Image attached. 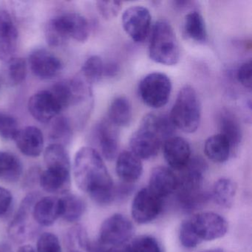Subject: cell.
Returning a JSON list of instances; mask_svg holds the SVG:
<instances>
[{"label": "cell", "instance_id": "cell-1", "mask_svg": "<svg viewBox=\"0 0 252 252\" xmlns=\"http://www.w3.org/2000/svg\"><path fill=\"white\" fill-rule=\"evenodd\" d=\"M73 175L79 189L87 193L97 204L113 202L116 191L113 180L99 153L91 147H82L76 153Z\"/></svg>", "mask_w": 252, "mask_h": 252}, {"label": "cell", "instance_id": "cell-2", "mask_svg": "<svg viewBox=\"0 0 252 252\" xmlns=\"http://www.w3.org/2000/svg\"><path fill=\"white\" fill-rule=\"evenodd\" d=\"M175 130L169 116L147 114L131 137V152L140 159L153 158L157 156L164 141L173 136Z\"/></svg>", "mask_w": 252, "mask_h": 252}, {"label": "cell", "instance_id": "cell-3", "mask_svg": "<svg viewBox=\"0 0 252 252\" xmlns=\"http://www.w3.org/2000/svg\"><path fill=\"white\" fill-rule=\"evenodd\" d=\"M149 54L153 62L163 65L173 66L179 62V43L173 28L166 20H158L153 26Z\"/></svg>", "mask_w": 252, "mask_h": 252}, {"label": "cell", "instance_id": "cell-4", "mask_svg": "<svg viewBox=\"0 0 252 252\" xmlns=\"http://www.w3.org/2000/svg\"><path fill=\"white\" fill-rule=\"evenodd\" d=\"M204 160L200 158L190 159L178 178V198L186 209H192L203 203L206 196L202 191L203 177L206 170Z\"/></svg>", "mask_w": 252, "mask_h": 252}, {"label": "cell", "instance_id": "cell-5", "mask_svg": "<svg viewBox=\"0 0 252 252\" xmlns=\"http://www.w3.org/2000/svg\"><path fill=\"white\" fill-rule=\"evenodd\" d=\"M169 117L175 128L186 133H193L197 130L201 118V106L194 88L186 85L181 88Z\"/></svg>", "mask_w": 252, "mask_h": 252}, {"label": "cell", "instance_id": "cell-6", "mask_svg": "<svg viewBox=\"0 0 252 252\" xmlns=\"http://www.w3.org/2000/svg\"><path fill=\"white\" fill-rule=\"evenodd\" d=\"M172 89V82L167 75L154 72L141 79L138 85V94L146 105L158 109L167 104Z\"/></svg>", "mask_w": 252, "mask_h": 252}, {"label": "cell", "instance_id": "cell-7", "mask_svg": "<svg viewBox=\"0 0 252 252\" xmlns=\"http://www.w3.org/2000/svg\"><path fill=\"white\" fill-rule=\"evenodd\" d=\"M134 227L125 215L115 214L101 224L98 241L106 247L122 246L132 237Z\"/></svg>", "mask_w": 252, "mask_h": 252}, {"label": "cell", "instance_id": "cell-8", "mask_svg": "<svg viewBox=\"0 0 252 252\" xmlns=\"http://www.w3.org/2000/svg\"><path fill=\"white\" fill-rule=\"evenodd\" d=\"M191 228L200 242L221 238L228 231V222L214 212H202L189 219Z\"/></svg>", "mask_w": 252, "mask_h": 252}, {"label": "cell", "instance_id": "cell-9", "mask_svg": "<svg viewBox=\"0 0 252 252\" xmlns=\"http://www.w3.org/2000/svg\"><path fill=\"white\" fill-rule=\"evenodd\" d=\"M152 17L150 11L141 5L126 8L122 15V26L134 42H143L150 32Z\"/></svg>", "mask_w": 252, "mask_h": 252}, {"label": "cell", "instance_id": "cell-10", "mask_svg": "<svg viewBox=\"0 0 252 252\" xmlns=\"http://www.w3.org/2000/svg\"><path fill=\"white\" fill-rule=\"evenodd\" d=\"M163 208V199L156 195L149 188H143L134 197L131 214L135 222L148 223L160 215Z\"/></svg>", "mask_w": 252, "mask_h": 252}, {"label": "cell", "instance_id": "cell-11", "mask_svg": "<svg viewBox=\"0 0 252 252\" xmlns=\"http://www.w3.org/2000/svg\"><path fill=\"white\" fill-rule=\"evenodd\" d=\"M39 198L37 193L28 194L23 199L17 214L13 218L8 228V234L16 243H24L34 234L33 228L29 222V219L32 215L33 206Z\"/></svg>", "mask_w": 252, "mask_h": 252}, {"label": "cell", "instance_id": "cell-12", "mask_svg": "<svg viewBox=\"0 0 252 252\" xmlns=\"http://www.w3.org/2000/svg\"><path fill=\"white\" fill-rule=\"evenodd\" d=\"M29 110L32 116L40 123H49L62 113L58 103L49 90L33 94L29 101Z\"/></svg>", "mask_w": 252, "mask_h": 252}, {"label": "cell", "instance_id": "cell-13", "mask_svg": "<svg viewBox=\"0 0 252 252\" xmlns=\"http://www.w3.org/2000/svg\"><path fill=\"white\" fill-rule=\"evenodd\" d=\"M29 65L33 74L47 80L57 76L63 70L61 60L45 49H36L29 56Z\"/></svg>", "mask_w": 252, "mask_h": 252}, {"label": "cell", "instance_id": "cell-14", "mask_svg": "<svg viewBox=\"0 0 252 252\" xmlns=\"http://www.w3.org/2000/svg\"><path fill=\"white\" fill-rule=\"evenodd\" d=\"M18 43V31L8 11H0V60L8 63L14 58Z\"/></svg>", "mask_w": 252, "mask_h": 252}, {"label": "cell", "instance_id": "cell-15", "mask_svg": "<svg viewBox=\"0 0 252 252\" xmlns=\"http://www.w3.org/2000/svg\"><path fill=\"white\" fill-rule=\"evenodd\" d=\"M163 156L169 166L182 170L191 159V147L184 138L172 136L163 144Z\"/></svg>", "mask_w": 252, "mask_h": 252}, {"label": "cell", "instance_id": "cell-16", "mask_svg": "<svg viewBox=\"0 0 252 252\" xmlns=\"http://www.w3.org/2000/svg\"><path fill=\"white\" fill-rule=\"evenodd\" d=\"M60 197L54 196L39 197L32 210L33 220L40 226H51L61 218Z\"/></svg>", "mask_w": 252, "mask_h": 252}, {"label": "cell", "instance_id": "cell-17", "mask_svg": "<svg viewBox=\"0 0 252 252\" xmlns=\"http://www.w3.org/2000/svg\"><path fill=\"white\" fill-rule=\"evenodd\" d=\"M71 170L57 168H46L40 172V187L51 194H64L68 192L71 184Z\"/></svg>", "mask_w": 252, "mask_h": 252}, {"label": "cell", "instance_id": "cell-18", "mask_svg": "<svg viewBox=\"0 0 252 252\" xmlns=\"http://www.w3.org/2000/svg\"><path fill=\"white\" fill-rule=\"evenodd\" d=\"M119 136V127L110 122L107 118L98 124L97 137L101 153L107 160H113L117 156L120 141Z\"/></svg>", "mask_w": 252, "mask_h": 252}, {"label": "cell", "instance_id": "cell-19", "mask_svg": "<svg viewBox=\"0 0 252 252\" xmlns=\"http://www.w3.org/2000/svg\"><path fill=\"white\" fill-rule=\"evenodd\" d=\"M14 141L20 151L29 157H38L43 151V133L36 126H27L20 129Z\"/></svg>", "mask_w": 252, "mask_h": 252}, {"label": "cell", "instance_id": "cell-20", "mask_svg": "<svg viewBox=\"0 0 252 252\" xmlns=\"http://www.w3.org/2000/svg\"><path fill=\"white\" fill-rule=\"evenodd\" d=\"M178 184V177L170 169L158 166L152 171L148 188L163 199L176 191Z\"/></svg>", "mask_w": 252, "mask_h": 252}, {"label": "cell", "instance_id": "cell-21", "mask_svg": "<svg viewBox=\"0 0 252 252\" xmlns=\"http://www.w3.org/2000/svg\"><path fill=\"white\" fill-rule=\"evenodd\" d=\"M119 178L126 184H132L142 175L143 165L141 159L131 151H124L118 156L116 166Z\"/></svg>", "mask_w": 252, "mask_h": 252}, {"label": "cell", "instance_id": "cell-22", "mask_svg": "<svg viewBox=\"0 0 252 252\" xmlns=\"http://www.w3.org/2000/svg\"><path fill=\"white\" fill-rule=\"evenodd\" d=\"M206 157L215 163H224L232 153L231 144L222 134L218 133L207 138L204 145Z\"/></svg>", "mask_w": 252, "mask_h": 252}, {"label": "cell", "instance_id": "cell-23", "mask_svg": "<svg viewBox=\"0 0 252 252\" xmlns=\"http://www.w3.org/2000/svg\"><path fill=\"white\" fill-rule=\"evenodd\" d=\"M183 32L187 39L203 44L207 41V30L203 17L198 11H191L184 17Z\"/></svg>", "mask_w": 252, "mask_h": 252}, {"label": "cell", "instance_id": "cell-24", "mask_svg": "<svg viewBox=\"0 0 252 252\" xmlns=\"http://www.w3.org/2000/svg\"><path fill=\"white\" fill-rule=\"evenodd\" d=\"M220 133L225 137L231 144L232 152L238 147L243 138V132L240 122L236 116L228 110L222 111L220 115Z\"/></svg>", "mask_w": 252, "mask_h": 252}, {"label": "cell", "instance_id": "cell-25", "mask_svg": "<svg viewBox=\"0 0 252 252\" xmlns=\"http://www.w3.org/2000/svg\"><path fill=\"white\" fill-rule=\"evenodd\" d=\"M107 119L118 127L129 126L132 119V109L130 101L125 96L115 98L108 110Z\"/></svg>", "mask_w": 252, "mask_h": 252}, {"label": "cell", "instance_id": "cell-26", "mask_svg": "<svg viewBox=\"0 0 252 252\" xmlns=\"http://www.w3.org/2000/svg\"><path fill=\"white\" fill-rule=\"evenodd\" d=\"M60 17L69 37L80 42L88 40L90 36V26L88 20L83 16L77 13H67Z\"/></svg>", "mask_w": 252, "mask_h": 252}, {"label": "cell", "instance_id": "cell-27", "mask_svg": "<svg viewBox=\"0 0 252 252\" xmlns=\"http://www.w3.org/2000/svg\"><path fill=\"white\" fill-rule=\"evenodd\" d=\"M23 173V163L17 156L8 152L0 151V181L17 182Z\"/></svg>", "mask_w": 252, "mask_h": 252}, {"label": "cell", "instance_id": "cell-28", "mask_svg": "<svg viewBox=\"0 0 252 252\" xmlns=\"http://www.w3.org/2000/svg\"><path fill=\"white\" fill-rule=\"evenodd\" d=\"M62 204L61 218L68 222H75L82 218L86 210L85 200L74 194L67 192L60 197Z\"/></svg>", "mask_w": 252, "mask_h": 252}, {"label": "cell", "instance_id": "cell-29", "mask_svg": "<svg viewBox=\"0 0 252 252\" xmlns=\"http://www.w3.org/2000/svg\"><path fill=\"white\" fill-rule=\"evenodd\" d=\"M46 168H57L71 170L70 156L65 147L61 144H51L44 153Z\"/></svg>", "mask_w": 252, "mask_h": 252}, {"label": "cell", "instance_id": "cell-30", "mask_svg": "<svg viewBox=\"0 0 252 252\" xmlns=\"http://www.w3.org/2000/svg\"><path fill=\"white\" fill-rule=\"evenodd\" d=\"M235 194V184L228 178H220L214 184L212 197L222 207L229 208L234 203Z\"/></svg>", "mask_w": 252, "mask_h": 252}, {"label": "cell", "instance_id": "cell-31", "mask_svg": "<svg viewBox=\"0 0 252 252\" xmlns=\"http://www.w3.org/2000/svg\"><path fill=\"white\" fill-rule=\"evenodd\" d=\"M66 243L70 252H90L91 241L85 227L76 224L66 234Z\"/></svg>", "mask_w": 252, "mask_h": 252}, {"label": "cell", "instance_id": "cell-32", "mask_svg": "<svg viewBox=\"0 0 252 252\" xmlns=\"http://www.w3.org/2000/svg\"><path fill=\"white\" fill-rule=\"evenodd\" d=\"M45 39L52 47L62 46L70 39L60 16L48 22L45 28Z\"/></svg>", "mask_w": 252, "mask_h": 252}, {"label": "cell", "instance_id": "cell-33", "mask_svg": "<svg viewBox=\"0 0 252 252\" xmlns=\"http://www.w3.org/2000/svg\"><path fill=\"white\" fill-rule=\"evenodd\" d=\"M104 63L99 57L92 56L84 63L80 74L93 85L99 82L104 76Z\"/></svg>", "mask_w": 252, "mask_h": 252}, {"label": "cell", "instance_id": "cell-34", "mask_svg": "<svg viewBox=\"0 0 252 252\" xmlns=\"http://www.w3.org/2000/svg\"><path fill=\"white\" fill-rule=\"evenodd\" d=\"M72 137V129L70 122L67 118H56L51 131V138L53 144H61L64 146L70 142Z\"/></svg>", "mask_w": 252, "mask_h": 252}, {"label": "cell", "instance_id": "cell-35", "mask_svg": "<svg viewBox=\"0 0 252 252\" xmlns=\"http://www.w3.org/2000/svg\"><path fill=\"white\" fill-rule=\"evenodd\" d=\"M49 91L58 103L62 112L73 104V94L70 82H58Z\"/></svg>", "mask_w": 252, "mask_h": 252}, {"label": "cell", "instance_id": "cell-36", "mask_svg": "<svg viewBox=\"0 0 252 252\" xmlns=\"http://www.w3.org/2000/svg\"><path fill=\"white\" fill-rule=\"evenodd\" d=\"M7 63V76L8 82L12 86L23 83L27 76V64L26 60L23 58L14 57Z\"/></svg>", "mask_w": 252, "mask_h": 252}, {"label": "cell", "instance_id": "cell-37", "mask_svg": "<svg viewBox=\"0 0 252 252\" xmlns=\"http://www.w3.org/2000/svg\"><path fill=\"white\" fill-rule=\"evenodd\" d=\"M19 130L17 121L11 115L0 110V137L4 139L14 140Z\"/></svg>", "mask_w": 252, "mask_h": 252}, {"label": "cell", "instance_id": "cell-38", "mask_svg": "<svg viewBox=\"0 0 252 252\" xmlns=\"http://www.w3.org/2000/svg\"><path fill=\"white\" fill-rule=\"evenodd\" d=\"M36 252H63L60 240L56 234L44 232L39 235Z\"/></svg>", "mask_w": 252, "mask_h": 252}, {"label": "cell", "instance_id": "cell-39", "mask_svg": "<svg viewBox=\"0 0 252 252\" xmlns=\"http://www.w3.org/2000/svg\"><path fill=\"white\" fill-rule=\"evenodd\" d=\"M131 252H162L158 243L151 236L137 237L130 246Z\"/></svg>", "mask_w": 252, "mask_h": 252}, {"label": "cell", "instance_id": "cell-40", "mask_svg": "<svg viewBox=\"0 0 252 252\" xmlns=\"http://www.w3.org/2000/svg\"><path fill=\"white\" fill-rule=\"evenodd\" d=\"M179 237L181 244L187 249H192L201 243L198 237L194 234L189 220L184 221L181 225Z\"/></svg>", "mask_w": 252, "mask_h": 252}, {"label": "cell", "instance_id": "cell-41", "mask_svg": "<svg viewBox=\"0 0 252 252\" xmlns=\"http://www.w3.org/2000/svg\"><path fill=\"white\" fill-rule=\"evenodd\" d=\"M96 5L100 14L107 20L117 17L122 8V3L119 1H98Z\"/></svg>", "mask_w": 252, "mask_h": 252}, {"label": "cell", "instance_id": "cell-42", "mask_svg": "<svg viewBox=\"0 0 252 252\" xmlns=\"http://www.w3.org/2000/svg\"><path fill=\"white\" fill-rule=\"evenodd\" d=\"M252 61L245 62L239 67L237 72L238 82L248 90L252 89Z\"/></svg>", "mask_w": 252, "mask_h": 252}, {"label": "cell", "instance_id": "cell-43", "mask_svg": "<svg viewBox=\"0 0 252 252\" xmlns=\"http://www.w3.org/2000/svg\"><path fill=\"white\" fill-rule=\"evenodd\" d=\"M12 204L13 195L11 191L0 186V218L8 215Z\"/></svg>", "mask_w": 252, "mask_h": 252}, {"label": "cell", "instance_id": "cell-44", "mask_svg": "<svg viewBox=\"0 0 252 252\" xmlns=\"http://www.w3.org/2000/svg\"><path fill=\"white\" fill-rule=\"evenodd\" d=\"M119 72H120V67L115 62H110L107 64H104V76L108 78L116 77Z\"/></svg>", "mask_w": 252, "mask_h": 252}, {"label": "cell", "instance_id": "cell-45", "mask_svg": "<svg viewBox=\"0 0 252 252\" xmlns=\"http://www.w3.org/2000/svg\"><path fill=\"white\" fill-rule=\"evenodd\" d=\"M104 252H131L130 246L122 245V246H112L106 249Z\"/></svg>", "mask_w": 252, "mask_h": 252}, {"label": "cell", "instance_id": "cell-46", "mask_svg": "<svg viewBox=\"0 0 252 252\" xmlns=\"http://www.w3.org/2000/svg\"><path fill=\"white\" fill-rule=\"evenodd\" d=\"M17 252H36L34 248L29 244H25L19 248Z\"/></svg>", "mask_w": 252, "mask_h": 252}, {"label": "cell", "instance_id": "cell-47", "mask_svg": "<svg viewBox=\"0 0 252 252\" xmlns=\"http://www.w3.org/2000/svg\"><path fill=\"white\" fill-rule=\"evenodd\" d=\"M0 252H13L11 246L6 243H0Z\"/></svg>", "mask_w": 252, "mask_h": 252}, {"label": "cell", "instance_id": "cell-48", "mask_svg": "<svg viewBox=\"0 0 252 252\" xmlns=\"http://www.w3.org/2000/svg\"><path fill=\"white\" fill-rule=\"evenodd\" d=\"M203 252H224L223 250L220 249H210V250L204 251Z\"/></svg>", "mask_w": 252, "mask_h": 252}]
</instances>
